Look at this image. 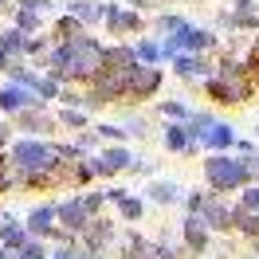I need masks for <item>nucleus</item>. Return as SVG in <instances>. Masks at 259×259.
Listing matches in <instances>:
<instances>
[{
  "label": "nucleus",
  "instance_id": "obj_2",
  "mask_svg": "<svg viewBox=\"0 0 259 259\" xmlns=\"http://www.w3.org/2000/svg\"><path fill=\"white\" fill-rule=\"evenodd\" d=\"M161 87V71L157 67H134L126 79V98H149Z\"/></svg>",
  "mask_w": 259,
  "mask_h": 259
},
{
  "label": "nucleus",
  "instance_id": "obj_28",
  "mask_svg": "<svg viewBox=\"0 0 259 259\" xmlns=\"http://www.w3.org/2000/svg\"><path fill=\"white\" fill-rule=\"evenodd\" d=\"M59 122H63V126H82L87 114H82V110H63V114H59Z\"/></svg>",
  "mask_w": 259,
  "mask_h": 259
},
{
  "label": "nucleus",
  "instance_id": "obj_27",
  "mask_svg": "<svg viewBox=\"0 0 259 259\" xmlns=\"http://www.w3.org/2000/svg\"><path fill=\"white\" fill-rule=\"evenodd\" d=\"M20 8H24V12H35V16H44V12L51 8V0H20Z\"/></svg>",
  "mask_w": 259,
  "mask_h": 259
},
{
  "label": "nucleus",
  "instance_id": "obj_34",
  "mask_svg": "<svg viewBox=\"0 0 259 259\" xmlns=\"http://www.w3.org/2000/svg\"><path fill=\"white\" fill-rule=\"evenodd\" d=\"M0 8H4V0H0Z\"/></svg>",
  "mask_w": 259,
  "mask_h": 259
},
{
  "label": "nucleus",
  "instance_id": "obj_22",
  "mask_svg": "<svg viewBox=\"0 0 259 259\" xmlns=\"http://www.w3.org/2000/svg\"><path fill=\"white\" fill-rule=\"evenodd\" d=\"M118 208H122L126 220H138V216H142V200H138V196H122V200H118Z\"/></svg>",
  "mask_w": 259,
  "mask_h": 259
},
{
  "label": "nucleus",
  "instance_id": "obj_30",
  "mask_svg": "<svg viewBox=\"0 0 259 259\" xmlns=\"http://www.w3.org/2000/svg\"><path fill=\"white\" fill-rule=\"evenodd\" d=\"M200 208H204V196L193 193V196H189V212H193V216H200Z\"/></svg>",
  "mask_w": 259,
  "mask_h": 259
},
{
  "label": "nucleus",
  "instance_id": "obj_14",
  "mask_svg": "<svg viewBox=\"0 0 259 259\" xmlns=\"http://www.w3.org/2000/svg\"><path fill=\"white\" fill-rule=\"evenodd\" d=\"M200 142H204V146H212V149H228V146H236V134H232V126H220V122H216V126H212Z\"/></svg>",
  "mask_w": 259,
  "mask_h": 259
},
{
  "label": "nucleus",
  "instance_id": "obj_12",
  "mask_svg": "<svg viewBox=\"0 0 259 259\" xmlns=\"http://www.w3.org/2000/svg\"><path fill=\"white\" fill-rule=\"evenodd\" d=\"M51 220H55V204H44L28 216V236H48L51 232Z\"/></svg>",
  "mask_w": 259,
  "mask_h": 259
},
{
  "label": "nucleus",
  "instance_id": "obj_15",
  "mask_svg": "<svg viewBox=\"0 0 259 259\" xmlns=\"http://www.w3.org/2000/svg\"><path fill=\"white\" fill-rule=\"evenodd\" d=\"M0 240L8 243L12 251H24V243L32 240V236H28V228H16V224H12V220H8V224L0 228Z\"/></svg>",
  "mask_w": 259,
  "mask_h": 259
},
{
  "label": "nucleus",
  "instance_id": "obj_17",
  "mask_svg": "<svg viewBox=\"0 0 259 259\" xmlns=\"http://www.w3.org/2000/svg\"><path fill=\"white\" fill-rule=\"evenodd\" d=\"M149 200L173 204V200H177V185H173V181H153V185H149Z\"/></svg>",
  "mask_w": 259,
  "mask_h": 259
},
{
  "label": "nucleus",
  "instance_id": "obj_20",
  "mask_svg": "<svg viewBox=\"0 0 259 259\" xmlns=\"http://www.w3.org/2000/svg\"><path fill=\"white\" fill-rule=\"evenodd\" d=\"M20 122H24L28 130H51V118H48V114H35V110H24V114H20Z\"/></svg>",
  "mask_w": 259,
  "mask_h": 259
},
{
  "label": "nucleus",
  "instance_id": "obj_16",
  "mask_svg": "<svg viewBox=\"0 0 259 259\" xmlns=\"http://www.w3.org/2000/svg\"><path fill=\"white\" fill-rule=\"evenodd\" d=\"M232 228H243L247 236H259V216L247 208H232Z\"/></svg>",
  "mask_w": 259,
  "mask_h": 259
},
{
  "label": "nucleus",
  "instance_id": "obj_29",
  "mask_svg": "<svg viewBox=\"0 0 259 259\" xmlns=\"http://www.w3.org/2000/svg\"><path fill=\"white\" fill-rule=\"evenodd\" d=\"M161 114H169V118H189V106H181V102H161Z\"/></svg>",
  "mask_w": 259,
  "mask_h": 259
},
{
  "label": "nucleus",
  "instance_id": "obj_4",
  "mask_svg": "<svg viewBox=\"0 0 259 259\" xmlns=\"http://www.w3.org/2000/svg\"><path fill=\"white\" fill-rule=\"evenodd\" d=\"M106 28H110V35H126V32H138L142 28V16L134 12V8H118V4H106Z\"/></svg>",
  "mask_w": 259,
  "mask_h": 259
},
{
  "label": "nucleus",
  "instance_id": "obj_25",
  "mask_svg": "<svg viewBox=\"0 0 259 259\" xmlns=\"http://www.w3.org/2000/svg\"><path fill=\"white\" fill-rule=\"evenodd\" d=\"M95 138H106V142H122V138H126V130H122V126H98V130H95Z\"/></svg>",
  "mask_w": 259,
  "mask_h": 259
},
{
  "label": "nucleus",
  "instance_id": "obj_19",
  "mask_svg": "<svg viewBox=\"0 0 259 259\" xmlns=\"http://www.w3.org/2000/svg\"><path fill=\"white\" fill-rule=\"evenodd\" d=\"M55 35H59L63 44H71V39H79V35H82V24L75 16H63L59 24H55Z\"/></svg>",
  "mask_w": 259,
  "mask_h": 259
},
{
  "label": "nucleus",
  "instance_id": "obj_5",
  "mask_svg": "<svg viewBox=\"0 0 259 259\" xmlns=\"http://www.w3.org/2000/svg\"><path fill=\"white\" fill-rule=\"evenodd\" d=\"M130 165H134V157H130L122 146L102 149L98 157H91V169H95V173H102V177H110V173H118V169H130Z\"/></svg>",
  "mask_w": 259,
  "mask_h": 259
},
{
  "label": "nucleus",
  "instance_id": "obj_18",
  "mask_svg": "<svg viewBox=\"0 0 259 259\" xmlns=\"http://www.w3.org/2000/svg\"><path fill=\"white\" fill-rule=\"evenodd\" d=\"M24 44H28V39H24V32H16V28L0 32V51H4V55H20V51H24Z\"/></svg>",
  "mask_w": 259,
  "mask_h": 259
},
{
  "label": "nucleus",
  "instance_id": "obj_9",
  "mask_svg": "<svg viewBox=\"0 0 259 259\" xmlns=\"http://www.w3.org/2000/svg\"><path fill=\"white\" fill-rule=\"evenodd\" d=\"M185 243H189V251H204L208 247V228L200 216H189L185 220Z\"/></svg>",
  "mask_w": 259,
  "mask_h": 259
},
{
  "label": "nucleus",
  "instance_id": "obj_21",
  "mask_svg": "<svg viewBox=\"0 0 259 259\" xmlns=\"http://www.w3.org/2000/svg\"><path fill=\"white\" fill-rule=\"evenodd\" d=\"M35 28H39V16H35V12H24V8H20L16 12V32H35Z\"/></svg>",
  "mask_w": 259,
  "mask_h": 259
},
{
  "label": "nucleus",
  "instance_id": "obj_32",
  "mask_svg": "<svg viewBox=\"0 0 259 259\" xmlns=\"http://www.w3.org/2000/svg\"><path fill=\"white\" fill-rule=\"evenodd\" d=\"M4 142H8V134H4V126H0V146H4Z\"/></svg>",
  "mask_w": 259,
  "mask_h": 259
},
{
  "label": "nucleus",
  "instance_id": "obj_11",
  "mask_svg": "<svg viewBox=\"0 0 259 259\" xmlns=\"http://www.w3.org/2000/svg\"><path fill=\"white\" fill-rule=\"evenodd\" d=\"M173 63H177L181 79H208V63H204L200 55H177Z\"/></svg>",
  "mask_w": 259,
  "mask_h": 259
},
{
  "label": "nucleus",
  "instance_id": "obj_13",
  "mask_svg": "<svg viewBox=\"0 0 259 259\" xmlns=\"http://www.w3.org/2000/svg\"><path fill=\"white\" fill-rule=\"evenodd\" d=\"M165 146L177 149V153H189V149H196V142L189 138V130H185V126H165Z\"/></svg>",
  "mask_w": 259,
  "mask_h": 259
},
{
  "label": "nucleus",
  "instance_id": "obj_7",
  "mask_svg": "<svg viewBox=\"0 0 259 259\" xmlns=\"http://www.w3.org/2000/svg\"><path fill=\"white\" fill-rule=\"evenodd\" d=\"M35 106V95L32 91H24V87H0V110L8 114H24Z\"/></svg>",
  "mask_w": 259,
  "mask_h": 259
},
{
  "label": "nucleus",
  "instance_id": "obj_6",
  "mask_svg": "<svg viewBox=\"0 0 259 259\" xmlns=\"http://www.w3.org/2000/svg\"><path fill=\"white\" fill-rule=\"evenodd\" d=\"M55 216L63 220V232H87V224H91V216H87V208H82L79 196H75V200H63V204H55Z\"/></svg>",
  "mask_w": 259,
  "mask_h": 259
},
{
  "label": "nucleus",
  "instance_id": "obj_26",
  "mask_svg": "<svg viewBox=\"0 0 259 259\" xmlns=\"http://www.w3.org/2000/svg\"><path fill=\"white\" fill-rule=\"evenodd\" d=\"M240 208H247V212H255V216H259V185H251V189L243 193V204H240Z\"/></svg>",
  "mask_w": 259,
  "mask_h": 259
},
{
  "label": "nucleus",
  "instance_id": "obj_23",
  "mask_svg": "<svg viewBox=\"0 0 259 259\" xmlns=\"http://www.w3.org/2000/svg\"><path fill=\"white\" fill-rule=\"evenodd\" d=\"M20 255H24V259H48V247H44V240H28Z\"/></svg>",
  "mask_w": 259,
  "mask_h": 259
},
{
  "label": "nucleus",
  "instance_id": "obj_8",
  "mask_svg": "<svg viewBox=\"0 0 259 259\" xmlns=\"http://www.w3.org/2000/svg\"><path fill=\"white\" fill-rule=\"evenodd\" d=\"M200 220H204V228H212V232H228V228H232V208H228L224 200H204Z\"/></svg>",
  "mask_w": 259,
  "mask_h": 259
},
{
  "label": "nucleus",
  "instance_id": "obj_33",
  "mask_svg": "<svg viewBox=\"0 0 259 259\" xmlns=\"http://www.w3.org/2000/svg\"><path fill=\"white\" fill-rule=\"evenodd\" d=\"M0 259H8V251H0Z\"/></svg>",
  "mask_w": 259,
  "mask_h": 259
},
{
  "label": "nucleus",
  "instance_id": "obj_1",
  "mask_svg": "<svg viewBox=\"0 0 259 259\" xmlns=\"http://www.w3.org/2000/svg\"><path fill=\"white\" fill-rule=\"evenodd\" d=\"M204 177H208V185L216 189V193H228V189H240V185H247V169H243V161H232V157H208L204 161Z\"/></svg>",
  "mask_w": 259,
  "mask_h": 259
},
{
  "label": "nucleus",
  "instance_id": "obj_3",
  "mask_svg": "<svg viewBox=\"0 0 259 259\" xmlns=\"http://www.w3.org/2000/svg\"><path fill=\"white\" fill-rule=\"evenodd\" d=\"M208 95H216V102H243L251 95V82L243 79H208Z\"/></svg>",
  "mask_w": 259,
  "mask_h": 259
},
{
  "label": "nucleus",
  "instance_id": "obj_31",
  "mask_svg": "<svg viewBox=\"0 0 259 259\" xmlns=\"http://www.w3.org/2000/svg\"><path fill=\"white\" fill-rule=\"evenodd\" d=\"M0 71H8V55L4 51H0Z\"/></svg>",
  "mask_w": 259,
  "mask_h": 259
},
{
  "label": "nucleus",
  "instance_id": "obj_10",
  "mask_svg": "<svg viewBox=\"0 0 259 259\" xmlns=\"http://www.w3.org/2000/svg\"><path fill=\"white\" fill-rule=\"evenodd\" d=\"M102 12H106V4H95V0H71V8H67V16H75L79 24H95L102 20Z\"/></svg>",
  "mask_w": 259,
  "mask_h": 259
},
{
  "label": "nucleus",
  "instance_id": "obj_24",
  "mask_svg": "<svg viewBox=\"0 0 259 259\" xmlns=\"http://www.w3.org/2000/svg\"><path fill=\"white\" fill-rule=\"evenodd\" d=\"M12 177H16V173H12V161H8V153H0V193L12 185Z\"/></svg>",
  "mask_w": 259,
  "mask_h": 259
}]
</instances>
